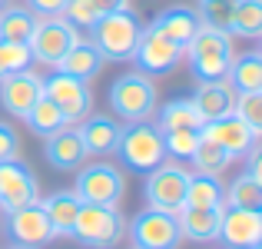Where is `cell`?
<instances>
[{
    "label": "cell",
    "instance_id": "11",
    "mask_svg": "<svg viewBox=\"0 0 262 249\" xmlns=\"http://www.w3.org/2000/svg\"><path fill=\"white\" fill-rule=\"evenodd\" d=\"M136 64V70L146 73V77H169L179 64H183V47L169 44L166 37L153 33L149 27H143L140 40H136V50L129 57Z\"/></svg>",
    "mask_w": 262,
    "mask_h": 249
},
{
    "label": "cell",
    "instance_id": "36",
    "mask_svg": "<svg viewBox=\"0 0 262 249\" xmlns=\"http://www.w3.org/2000/svg\"><path fill=\"white\" fill-rule=\"evenodd\" d=\"M60 17H63L67 24H73L77 30H90V27L100 20V13H96L93 0H67V7H63Z\"/></svg>",
    "mask_w": 262,
    "mask_h": 249
},
{
    "label": "cell",
    "instance_id": "42",
    "mask_svg": "<svg viewBox=\"0 0 262 249\" xmlns=\"http://www.w3.org/2000/svg\"><path fill=\"white\" fill-rule=\"evenodd\" d=\"M4 4H7V0H0V7H4Z\"/></svg>",
    "mask_w": 262,
    "mask_h": 249
},
{
    "label": "cell",
    "instance_id": "34",
    "mask_svg": "<svg viewBox=\"0 0 262 249\" xmlns=\"http://www.w3.org/2000/svg\"><path fill=\"white\" fill-rule=\"evenodd\" d=\"M203 27L212 30H229V17H232V0H199L196 7Z\"/></svg>",
    "mask_w": 262,
    "mask_h": 249
},
{
    "label": "cell",
    "instance_id": "14",
    "mask_svg": "<svg viewBox=\"0 0 262 249\" xmlns=\"http://www.w3.org/2000/svg\"><path fill=\"white\" fill-rule=\"evenodd\" d=\"M219 239L226 249H252L262 243V210L226 206L219 219Z\"/></svg>",
    "mask_w": 262,
    "mask_h": 249
},
{
    "label": "cell",
    "instance_id": "41",
    "mask_svg": "<svg viewBox=\"0 0 262 249\" xmlns=\"http://www.w3.org/2000/svg\"><path fill=\"white\" fill-rule=\"evenodd\" d=\"M252 249H262V243H259V246H252Z\"/></svg>",
    "mask_w": 262,
    "mask_h": 249
},
{
    "label": "cell",
    "instance_id": "21",
    "mask_svg": "<svg viewBox=\"0 0 262 249\" xmlns=\"http://www.w3.org/2000/svg\"><path fill=\"white\" fill-rule=\"evenodd\" d=\"M226 210V206H223ZM223 210H203V206H183L176 213L179 230H183V239L189 243H212L219 239V219H223Z\"/></svg>",
    "mask_w": 262,
    "mask_h": 249
},
{
    "label": "cell",
    "instance_id": "43",
    "mask_svg": "<svg viewBox=\"0 0 262 249\" xmlns=\"http://www.w3.org/2000/svg\"><path fill=\"white\" fill-rule=\"evenodd\" d=\"M129 249H136V246H129Z\"/></svg>",
    "mask_w": 262,
    "mask_h": 249
},
{
    "label": "cell",
    "instance_id": "16",
    "mask_svg": "<svg viewBox=\"0 0 262 249\" xmlns=\"http://www.w3.org/2000/svg\"><path fill=\"white\" fill-rule=\"evenodd\" d=\"M199 136H209V140H216L219 147H223L226 153L232 156V160L246 156V153H249V150L259 143V133H252V130L246 127V123L239 120L236 113H229V116H219V120L203 123Z\"/></svg>",
    "mask_w": 262,
    "mask_h": 249
},
{
    "label": "cell",
    "instance_id": "26",
    "mask_svg": "<svg viewBox=\"0 0 262 249\" xmlns=\"http://www.w3.org/2000/svg\"><path fill=\"white\" fill-rule=\"evenodd\" d=\"M223 179L212 173H189L186 183V203L183 206H203V210H223Z\"/></svg>",
    "mask_w": 262,
    "mask_h": 249
},
{
    "label": "cell",
    "instance_id": "19",
    "mask_svg": "<svg viewBox=\"0 0 262 249\" xmlns=\"http://www.w3.org/2000/svg\"><path fill=\"white\" fill-rule=\"evenodd\" d=\"M43 156L53 170H80L86 163V150H83V140H80L77 127H63L57 133L47 136L43 143Z\"/></svg>",
    "mask_w": 262,
    "mask_h": 249
},
{
    "label": "cell",
    "instance_id": "31",
    "mask_svg": "<svg viewBox=\"0 0 262 249\" xmlns=\"http://www.w3.org/2000/svg\"><path fill=\"white\" fill-rule=\"evenodd\" d=\"M24 123H27V127H30L37 136H43V140H47L50 133H57V130L67 127V120H63V113L57 110V103L47 100V96H40V100L33 103L30 110H27Z\"/></svg>",
    "mask_w": 262,
    "mask_h": 249
},
{
    "label": "cell",
    "instance_id": "22",
    "mask_svg": "<svg viewBox=\"0 0 262 249\" xmlns=\"http://www.w3.org/2000/svg\"><path fill=\"white\" fill-rule=\"evenodd\" d=\"M203 113L196 110V103L189 100V96H176V100L163 103L160 110H156V130L160 133H173V130H203Z\"/></svg>",
    "mask_w": 262,
    "mask_h": 249
},
{
    "label": "cell",
    "instance_id": "33",
    "mask_svg": "<svg viewBox=\"0 0 262 249\" xmlns=\"http://www.w3.org/2000/svg\"><path fill=\"white\" fill-rule=\"evenodd\" d=\"M30 47L27 44H10V40H0V80L10 77L17 70H27L30 67Z\"/></svg>",
    "mask_w": 262,
    "mask_h": 249
},
{
    "label": "cell",
    "instance_id": "3",
    "mask_svg": "<svg viewBox=\"0 0 262 249\" xmlns=\"http://www.w3.org/2000/svg\"><path fill=\"white\" fill-rule=\"evenodd\" d=\"M110 110L123 123H140L156 113V83L140 70H129L110 83Z\"/></svg>",
    "mask_w": 262,
    "mask_h": 249
},
{
    "label": "cell",
    "instance_id": "1",
    "mask_svg": "<svg viewBox=\"0 0 262 249\" xmlns=\"http://www.w3.org/2000/svg\"><path fill=\"white\" fill-rule=\"evenodd\" d=\"M143 33V20L133 7L103 13L93 27H90V44L103 53V60H129L136 50V40Z\"/></svg>",
    "mask_w": 262,
    "mask_h": 249
},
{
    "label": "cell",
    "instance_id": "12",
    "mask_svg": "<svg viewBox=\"0 0 262 249\" xmlns=\"http://www.w3.org/2000/svg\"><path fill=\"white\" fill-rule=\"evenodd\" d=\"M40 199V179L24 160H4L0 163V210L10 213L27 203Z\"/></svg>",
    "mask_w": 262,
    "mask_h": 249
},
{
    "label": "cell",
    "instance_id": "29",
    "mask_svg": "<svg viewBox=\"0 0 262 249\" xmlns=\"http://www.w3.org/2000/svg\"><path fill=\"white\" fill-rule=\"evenodd\" d=\"M223 206H243V210H262V179L252 173H239L223 193Z\"/></svg>",
    "mask_w": 262,
    "mask_h": 249
},
{
    "label": "cell",
    "instance_id": "24",
    "mask_svg": "<svg viewBox=\"0 0 262 249\" xmlns=\"http://www.w3.org/2000/svg\"><path fill=\"white\" fill-rule=\"evenodd\" d=\"M47 219H50V230L53 236H73V223H77V213H80V199L73 190H60L50 193L47 199H40Z\"/></svg>",
    "mask_w": 262,
    "mask_h": 249
},
{
    "label": "cell",
    "instance_id": "28",
    "mask_svg": "<svg viewBox=\"0 0 262 249\" xmlns=\"http://www.w3.org/2000/svg\"><path fill=\"white\" fill-rule=\"evenodd\" d=\"M226 80L232 83V90L236 93H249V90H262V57L256 50L249 53H239V57H232L229 64V73H226Z\"/></svg>",
    "mask_w": 262,
    "mask_h": 249
},
{
    "label": "cell",
    "instance_id": "37",
    "mask_svg": "<svg viewBox=\"0 0 262 249\" xmlns=\"http://www.w3.org/2000/svg\"><path fill=\"white\" fill-rule=\"evenodd\" d=\"M20 156V133L13 123L0 120V163L4 160H17Z\"/></svg>",
    "mask_w": 262,
    "mask_h": 249
},
{
    "label": "cell",
    "instance_id": "39",
    "mask_svg": "<svg viewBox=\"0 0 262 249\" xmlns=\"http://www.w3.org/2000/svg\"><path fill=\"white\" fill-rule=\"evenodd\" d=\"M93 7H96V13H113V10H123V7H129V0H93Z\"/></svg>",
    "mask_w": 262,
    "mask_h": 249
},
{
    "label": "cell",
    "instance_id": "18",
    "mask_svg": "<svg viewBox=\"0 0 262 249\" xmlns=\"http://www.w3.org/2000/svg\"><path fill=\"white\" fill-rule=\"evenodd\" d=\"M199 27H203V20H199L196 7H166L163 13H156L149 30L166 37L169 44H176V47H186L199 33Z\"/></svg>",
    "mask_w": 262,
    "mask_h": 249
},
{
    "label": "cell",
    "instance_id": "30",
    "mask_svg": "<svg viewBox=\"0 0 262 249\" xmlns=\"http://www.w3.org/2000/svg\"><path fill=\"white\" fill-rule=\"evenodd\" d=\"M189 163L196 166V173H212V176H223V173L229 170L232 156L226 153V150L219 147L216 140H209V136H199V143H196V150H192Z\"/></svg>",
    "mask_w": 262,
    "mask_h": 249
},
{
    "label": "cell",
    "instance_id": "7",
    "mask_svg": "<svg viewBox=\"0 0 262 249\" xmlns=\"http://www.w3.org/2000/svg\"><path fill=\"white\" fill-rule=\"evenodd\" d=\"M126 233L133 236L136 249H179L183 243V230H179L176 213L166 210H143L126 223Z\"/></svg>",
    "mask_w": 262,
    "mask_h": 249
},
{
    "label": "cell",
    "instance_id": "17",
    "mask_svg": "<svg viewBox=\"0 0 262 249\" xmlns=\"http://www.w3.org/2000/svg\"><path fill=\"white\" fill-rule=\"evenodd\" d=\"M77 133L83 140L86 156H113L120 133H123V123L110 113H90L86 120L77 123Z\"/></svg>",
    "mask_w": 262,
    "mask_h": 249
},
{
    "label": "cell",
    "instance_id": "2",
    "mask_svg": "<svg viewBox=\"0 0 262 249\" xmlns=\"http://www.w3.org/2000/svg\"><path fill=\"white\" fill-rule=\"evenodd\" d=\"M183 53L189 60V73L196 77V83L226 80L232 64V37L226 30L199 27V33L183 47Z\"/></svg>",
    "mask_w": 262,
    "mask_h": 249
},
{
    "label": "cell",
    "instance_id": "8",
    "mask_svg": "<svg viewBox=\"0 0 262 249\" xmlns=\"http://www.w3.org/2000/svg\"><path fill=\"white\" fill-rule=\"evenodd\" d=\"M77 40H80V30L73 24H67L63 17H40L33 37L27 40V47H30V57L37 64H47L57 70V64L67 57V50Z\"/></svg>",
    "mask_w": 262,
    "mask_h": 249
},
{
    "label": "cell",
    "instance_id": "25",
    "mask_svg": "<svg viewBox=\"0 0 262 249\" xmlns=\"http://www.w3.org/2000/svg\"><path fill=\"white\" fill-rule=\"evenodd\" d=\"M37 13L30 7L17 4V7H0V40H10V44H27L37 30Z\"/></svg>",
    "mask_w": 262,
    "mask_h": 249
},
{
    "label": "cell",
    "instance_id": "32",
    "mask_svg": "<svg viewBox=\"0 0 262 249\" xmlns=\"http://www.w3.org/2000/svg\"><path fill=\"white\" fill-rule=\"evenodd\" d=\"M232 113L252 130V133L262 136V90H249V93H236V107Z\"/></svg>",
    "mask_w": 262,
    "mask_h": 249
},
{
    "label": "cell",
    "instance_id": "13",
    "mask_svg": "<svg viewBox=\"0 0 262 249\" xmlns=\"http://www.w3.org/2000/svg\"><path fill=\"white\" fill-rule=\"evenodd\" d=\"M7 233H10V239L17 246H30V249H40V246H47L53 239L50 219H47L40 199L7 213Z\"/></svg>",
    "mask_w": 262,
    "mask_h": 249
},
{
    "label": "cell",
    "instance_id": "4",
    "mask_svg": "<svg viewBox=\"0 0 262 249\" xmlns=\"http://www.w3.org/2000/svg\"><path fill=\"white\" fill-rule=\"evenodd\" d=\"M116 156L133 173H153L156 166L166 160L163 133L156 130V123H149V120L126 123L120 133V143H116Z\"/></svg>",
    "mask_w": 262,
    "mask_h": 249
},
{
    "label": "cell",
    "instance_id": "5",
    "mask_svg": "<svg viewBox=\"0 0 262 249\" xmlns=\"http://www.w3.org/2000/svg\"><path fill=\"white\" fill-rule=\"evenodd\" d=\"M73 239L90 249H113L126 239V216L120 206H93L80 203L77 223H73Z\"/></svg>",
    "mask_w": 262,
    "mask_h": 249
},
{
    "label": "cell",
    "instance_id": "23",
    "mask_svg": "<svg viewBox=\"0 0 262 249\" xmlns=\"http://www.w3.org/2000/svg\"><path fill=\"white\" fill-rule=\"evenodd\" d=\"M57 70L60 73H70V77H77V80H96L100 77V70H103V53L96 50L90 40L80 37L77 44L67 50V57L57 64Z\"/></svg>",
    "mask_w": 262,
    "mask_h": 249
},
{
    "label": "cell",
    "instance_id": "27",
    "mask_svg": "<svg viewBox=\"0 0 262 249\" xmlns=\"http://www.w3.org/2000/svg\"><path fill=\"white\" fill-rule=\"evenodd\" d=\"M226 33L246 40L262 37V0H232V17Z\"/></svg>",
    "mask_w": 262,
    "mask_h": 249
},
{
    "label": "cell",
    "instance_id": "10",
    "mask_svg": "<svg viewBox=\"0 0 262 249\" xmlns=\"http://www.w3.org/2000/svg\"><path fill=\"white\" fill-rule=\"evenodd\" d=\"M186 183H189V170H183L179 163H166L163 160L153 173H146V186L143 196L153 210H166V213H179L186 203Z\"/></svg>",
    "mask_w": 262,
    "mask_h": 249
},
{
    "label": "cell",
    "instance_id": "40",
    "mask_svg": "<svg viewBox=\"0 0 262 249\" xmlns=\"http://www.w3.org/2000/svg\"><path fill=\"white\" fill-rule=\"evenodd\" d=\"M10 249H30V246H10Z\"/></svg>",
    "mask_w": 262,
    "mask_h": 249
},
{
    "label": "cell",
    "instance_id": "35",
    "mask_svg": "<svg viewBox=\"0 0 262 249\" xmlns=\"http://www.w3.org/2000/svg\"><path fill=\"white\" fill-rule=\"evenodd\" d=\"M199 143L196 130H173V133H163V147H166V156L173 160H189L192 150Z\"/></svg>",
    "mask_w": 262,
    "mask_h": 249
},
{
    "label": "cell",
    "instance_id": "9",
    "mask_svg": "<svg viewBox=\"0 0 262 249\" xmlns=\"http://www.w3.org/2000/svg\"><path fill=\"white\" fill-rule=\"evenodd\" d=\"M43 96L57 103L67 127H77L80 120L90 116V110H93V90H90V83L70 77V73H60V70L43 80Z\"/></svg>",
    "mask_w": 262,
    "mask_h": 249
},
{
    "label": "cell",
    "instance_id": "6",
    "mask_svg": "<svg viewBox=\"0 0 262 249\" xmlns=\"http://www.w3.org/2000/svg\"><path fill=\"white\" fill-rule=\"evenodd\" d=\"M73 193H77L80 203L120 206L123 196H126V176L113 163H90V166H80Z\"/></svg>",
    "mask_w": 262,
    "mask_h": 249
},
{
    "label": "cell",
    "instance_id": "15",
    "mask_svg": "<svg viewBox=\"0 0 262 249\" xmlns=\"http://www.w3.org/2000/svg\"><path fill=\"white\" fill-rule=\"evenodd\" d=\"M40 96H43V77L33 73L30 67L0 80V107L10 116H20V120H24L27 110H30Z\"/></svg>",
    "mask_w": 262,
    "mask_h": 249
},
{
    "label": "cell",
    "instance_id": "20",
    "mask_svg": "<svg viewBox=\"0 0 262 249\" xmlns=\"http://www.w3.org/2000/svg\"><path fill=\"white\" fill-rule=\"evenodd\" d=\"M196 103V110L203 113V120H219V116H229L236 107V90L229 80H212V83H199L196 93L189 96Z\"/></svg>",
    "mask_w": 262,
    "mask_h": 249
},
{
    "label": "cell",
    "instance_id": "38",
    "mask_svg": "<svg viewBox=\"0 0 262 249\" xmlns=\"http://www.w3.org/2000/svg\"><path fill=\"white\" fill-rule=\"evenodd\" d=\"M27 4H30V10L37 13V17H60L67 0H27Z\"/></svg>",
    "mask_w": 262,
    "mask_h": 249
}]
</instances>
